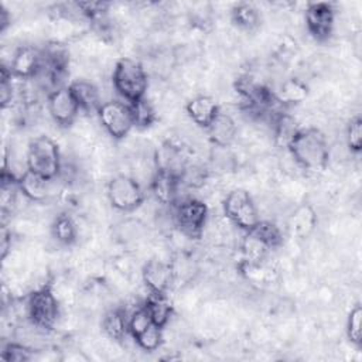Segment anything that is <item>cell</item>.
Returning a JSON list of instances; mask_svg holds the SVG:
<instances>
[{
	"mask_svg": "<svg viewBox=\"0 0 362 362\" xmlns=\"http://www.w3.org/2000/svg\"><path fill=\"white\" fill-rule=\"evenodd\" d=\"M173 208V219L182 235L191 239L201 238L208 219V206L201 199L187 197L177 199Z\"/></svg>",
	"mask_w": 362,
	"mask_h": 362,
	"instance_id": "cell-4",
	"label": "cell"
},
{
	"mask_svg": "<svg viewBox=\"0 0 362 362\" xmlns=\"http://www.w3.org/2000/svg\"><path fill=\"white\" fill-rule=\"evenodd\" d=\"M47 107L52 120L61 127L72 126L81 113L69 86H59L48 92Z\"/></svg>",
	"mask_w": 362,
	"mask_h": 362,
	"instance_id": "cell-9",
	"label": "cell"
},
{
	"mask_svg": "<svg viewBox=\"0 0 362 362\" xmlns=\"http://www.w3.org/2000/svg\"><path fill=\"white\" fill-rule=\"evenodd\" d=\"M112 82L115 90L127 103H133L146 96L148 75L140 61L123 57L115 64Z\"/></svg>",
	"mask_w": 362,
	"mask_h": 362,
	"instance_id": "cell-2",
	"label": "cell"
},
{
	"mask_svg": "<svg viewBox=\"0 0 362 362\" xmlns=\"http://www.w3.org/2000/svg\"><path fill=\"white\" fill-rule=\"evenodd\" d=\"M174 277V267L165 260L153 257L143 264L141 279L151 294H165Z\"/></svg>",
	"mask_w": 362,
	"mask_h": 362,
	"instance_id": "cell-11",
	"label": "cell"
},
{
	"mask_svg": "<svg viewBox=\"0 0 362 362\" xmlns=\"http://www.w3.org/2000/svg\"><path fill=\"white\" fill-rule=\"evenodd\" d=\"M245 233L246 235L242 242V253H243L245 262L249 266H259L262 260H264L270 249L252 232H245Z\"/></svg>",
	"mask_w": 362,
	"mask_h": 362,
	"instance_id": "cell-24",
	"label": "cell"
},
{
	"mask_svg": "<svg viewBox=\"0 0 362 362\" xmlns=\"http://www.w3.org/2000/svg\"><path fill=\"white\" fill-rule=\"evenodd\" d=\"M305 27L317 41H327L335 27V10L331 3H310L304 14Z\"/></svg>",
	"mask_w": 362,
	"mask_h": 362,
	"instance_id": "cell-10",
	"label": "cell"
},
{
	"mask_svg": "<svg viewBox=\"0 0 362 362\" xmlns=\"http://www.w3.org/2000/svg\"><path fill=\"white\" fill-rule=\"evenodd\" d=\"M103 332L113 341H122L129 335L127 314L120 308L109 310L102 318Z\"/></svg>",
	"mask_w": 362,
	"mask_h": 362,
	"instance_id": "cell-19",
	"label": "cell"
},
{
	"mask_svg": "<svg viewBox=\"0 0 362 362\" xmlns=\"http://www.w3.org/2000/svg\"><path fill=\"white\" fill-rule=\"evenodd\" d=\"M54 180L44 178L30 170H27L20 178H18V188L20 194H23L24 198H27L31 202H44L52 195V187Z\"/></svg>",
	"mask_w": 362,
	"mask_h": 362,
	"instance_id": "cell-13",
	"label": "cell"
},
{
	"mask_svg": "<svg viewBox=\"0 0 362 362\" xmlns=\"http://www.w3.org/2000/svg\"><path fill=\"white\" fill-rule=\"evenodd\" d=\"M249 232H252L255 236H257L269 249L279 247L283 242V235H281L280 228L270 221L260 219L257 222V225Z\"/></svg>",
	"mask_w": 362,
	"mask_h": 362,
	"instance_id": "cell-27",
	"label": "cell"
},
{
	"mask_svg": "<svg viewBox=\"0 0 362 362\" xmlns=\"http://www.w3.org/2000/svg\"><path fill=\"white\" fill-rule=\"evenodd\" d=\"M223 214L233 226L242 229L243 232L252 230L260 221L253 198L242 188L228 192L223 201Z\"/></svg>",
	"mask_w": 362,
	"mask_h": 362,
	"instance_id": "cell-5",
	"label": "cell"
},
{
	"mask_svg": "<svg viewBox=\"0 0 362 362\" xmlns=\"http://www.w3.org/2000/svg\"><path fill=\"white\" fill-rule=\"evenodd\" d=\"M298 130H300V127H297L294 119L291 116H288V115L280 113L273 120L274 141H276V144L279 147L287 148Z\"/></svg>",
	"mask_w": 362,
	"mask_h": 362,
	"instance_id": "cell-23",
	"label": "cell"
},
{
	"mask_svg": "<svg viewBox=\"0 0 362 362\" xmlns=\"http://www.w3.org/2000/svg\"><path fill=\"white\" fill-rule=\"evenodd\" d=\"M25 311L35 328L51 329L59 317V303L54 291L48 286H44L28 296Z\"/></svg>",
	"mask_w": 362,
	"mask_h": 362,
	"instance_id": "cell-6",
	"label": "cell"
},
{
	"mask_svg": "<svg viewBox=\"0 0 362 362\" xmlns=\"http://www.w3.org/2000/svg\"><path fill=\"white\" fill-rule=\"evenodd\" d=\"M150 188L158 204L173 206L178 199L180 178L170 173L156 170L150 180Z\"/></svg>",
	"mask_w": 362,
	"mask_h": 362,
	"instance_id": "cell-16",
	"label": "cell"
},
{
	"mask_svg": "<svg viewBox=\"0 0 362 362\" xmlns=\"http://www.w3.org/2000/svg\"><path fill=\"white\" fill-rule=\"evenodd\" d=\"M10 23V17H8V11L1 6L0 7V30L4 31L8 27Z\"/></svg>",
	"mask_w": 362,
	"mask_h": 362,
	"instance_id": "cell-33",
	"label": "cell"
},
{
	"mask_svg": "<svg viewBox=\"0 0 362 362\" xmlns=\"http://www.w3.org/2000/svg\"><path fill=\"white\" fill-rule=\"evenodd\" d=\"M345 141L351 153L358 154L362 148V119L355 116L349 120L345 129Z\"/></svg>",
	"mask_w": 362,
	"mask_h": 362,
	"instance_id": "cell-30",
	"label": "cell"
},
{
	"mask_svg": "<svg viewBox=\"0 0 362 362\" xmlns=\"http://www.w3.org/2000/svg\"><path fill=\"white\" fill-rule=\"evenodd\" d=\"M232 21L243 28V30H253L260 23L259 11L253 4L249 3H239L232 8Z\"/></svg>",
	"mask_w": 362,
	"mask_h": 362,
	"instance_id": "cell-26",
	"label": "cell"
},
{
	"mask_svg": "<svg viewBox=\"0 0 362 362\" xmlns=\"http://www.w3.org/2000/svg\"><path fill=\"white\" fill-rule=\"evenodd\" d=\"M206 133L216 147H229L238 134V126L230 115L219 112L208 126Z\"/></svg>",
	"mask_w": 362,
	"mask_h": 362,
	"instance_id": "cell-17",
	"label": "cell"
},
{
	"mask_svg": "<svg viewBox=\"0 0 362 362\" xmlns=\"http://www.w3.org/2000/svg\"><path fill=\"white\" fill-rule=\"evenodd\" d=\"M25 167L44 178H57L62 170L58 144L48 136L33 139L27 147Z\"/></svg>",
	"mask_w": 362,
	"mask_h": 362,
	"instance_id": "cell-3",
	"label": "cell"
},
{
	"mask_svg": "<svg viewBox=\"0 0 362 362\" xmlns=\"http://www.w3.org/2000/svg\"><path fill=\"white\" fill-rule=\"evenodd\" d=\"M107 199L120 212H133L144 202L141 184L132 175L117 174L107 182Z\"/></svg>",
	"mask_w": 362,
	"mask_h": 362,
	"instance_id": "cell-7",
	"label": "cell"
},
{
	"mask_svg": "<svg viewBox=\"0 0 362 362\" xmlns=\"http://www.w3.org/2000/svg\"><path fill=\"white\" fill-rule=\"evenodd\" d=\"M69 89L78 102L81 112L86 115H98L103 100L99 88L95 83L78 79L69 85Z\"/></svg>",
	"mask_w": 362,
	"mask_h": 362,
	"instance_id": "cell-15",
	"label": "cell"
},
{
	"mask_svg": "<svg viewBox=\"0 0 362 362\" xmlns=\"http://www.w3.org/2000/svg\"><path fill=\"white\" fill-rule=\"evenodd\" d=\"M361 320H362V308L359 304H356L354 305V308H351L346 320V337L355 346H361L362 344Z\"/></svg>",
	"mask_w": 362,
	"mask_h": 362,
	"instance_id": "cell-31",
	"label": "cell"
},
{
	"mask_svg": "<svg viewBox=\"0 0 362 362\" xmlns=\"http://www.w3.org/2000/svg\"><path fill=\"white\" fill-rule=\"evenodd\" d=\"M143 305L148 311L151 321L156 325L164 328L168 324V321L173 315V305L167 300L165 294H151L150 293V296L146 298Z\"/></svg>",
	"mask_w": 362,
	"mask_h": 362,
	"instance_id": "cell-20",
	"label": "cell"
},
{
	"mask_svg": "<svg viewBox=\"0 0 362 362\" xmlns=\"http://www.w3.org/2000/svg\"><path fill=\"white\" fill-rule=\"evenodd\" d=\"M130 109H132V115H133V120H134V127H140V129H146L148 126H151L156 122L157 113H156V107L151 103V100L147 99V96L129 103Z\"/></svg>",
	"mask_w": 362,
	"mask_h": 362,
	"instance_id": "cell-25",
	"label": "cell"
},
{
	"mask_svg": "<svg viewBox=\"0 0 362 362\" xmlns=\"http://www.w3.org/2000/svg\"><path fill=\"white\" fill-rule=\"evenodd\" d=\"M307 95H308L307 85L297 78H290L280 85L274 98L280 105L284 106V105L300 103L307 98Z\"/></svg>",
	"mask_w": 362,
	"mask_h": 362,
	"instance_id": "cell-21",
	"label": "cell"
},
{
	"mask_svg": "<svg viewBox=\"0 0 362 362\" xmlns=\"http://www.w3.org/2000/svg\"><path fill=\"white\" fill-rule=\"evenodd\" d=\"M52 236L61 245H72L78 239V223L68 214H61L54 219L51 226Z\"/></svg>",
	"mask_w": 362,
	"mask_h": 362,
	"instance_id": "cell-22",
	"label": "cell"
},
{
	"mask_svg": "<svg viewBox=\"0 0 362 362\" xmlns=\"http://www.w3.org/2000/svg\"><path fill=\"white\" fill-rule=\"evenodd\" d=\"M291 233L298 239L308 238L317 226V215L311 205L303 204L291 214L288 221Z\"/></svg>",
	"mask_w": 362,
	"mask_h": 362,
	"instance_id": "cell-18",
	"label": "cell"
},
{
	"mask_svg": "<svg viewBox=\"0 0 362 362\" xmlns=\"http://www.w3.org/2000/svg\"><path fill=\"white\" fill-rule=\"evenodd\" d=\"M151 324L154 322L151 321V317L144 305H139L136 310H133L127 315V328H129V335H132V338H136L139 334L147 329Z\"/></svg>",
	"mask_w": 362,
	"mask_h": 362,
	"instance_id": "cell-29",
	"label": "cell"
},
{
	"mask_svg": "<svg viewBox=\"0 0 362 362\" xmlns=\"http://www.w3.org/2000/svg\"><path fill=\"white\" fill-rule=\"evenodd\" d=\"M294 163L307 171H322L329 161V146L325 134L315 129H300L287 147Z\"/></svg>",
	"mask_w": 362,
	"mask_h": 362,
	"instance_id": "cell-1",
	"label": "cell"
},
{
	"mask_svg": "<svg viewBox=\"0 0 362 362\" xmlns=\"http://www.w3.org/2000/svg\"><path fill=\"white\" fill-rule=\"evenodd\" d=\"M1 358L7 362H27L33 359V349L25 344L10 342L3 348Z\"/></svg>",
	"mask_w": 362,
	"mask_h": 362,
	"instance_id": "cell-32",
	"label": "cell"
},
{
	"mask_svg": "<svg viewBox=\"0 0 362 362\" xmlns=\"http://www.w3.org/2000/svg\"><path fill=\"white\" fill-rule=\"evenodd\" d=\"M163 329L161 327L151 324L147 329H144L141 334H139L136 338H133L137 344V346L143 351H156L163 344Z\"/></svg>",
	"mask_w": 362,
	"mask_h": 362,
	"instance_id": "cell-28",
	"label": "cell"
},
{
	"mask_svg": "<svg viewBox=\"0 0 362 362\" xmlns=\"http://www.w3.org/2000/svg\"><path fill=\"white\" fill-rule=\"evenodd\" d=\"M42 65V51L34 45L18 47L10 61V72L16 78L33 79Z\"/></svg>",
	"mask_w": 362,
	"mask_h": 362,
	"instance_id": "cell-12",
	"label": "cell"
},
{
	"mask_svg": "<svg viewBox=\"0 0 362 362\" xmlns=\"http://www.w3.org/2000/svg\"><path fill=\"white\" fill-rule=\"evenodd\" d=\"M98 119L105 132L115 140L124 139L134 127L130 105L117 99H110L102 103Z\"/></svg>",
	"mask_w": 362,
	"mask_h": 362,
	"instance_id": "cell-8",
	"label": "cell"
},
{
	"mask_svg": "<svg viewBox=\"0 0 362 362\" xmlns=\"http://www.w3.org/2000/svg\"><path fill=\"white\" fill-rule=\"evenodd\" d=\"M185 110L192 123H195L198 127H202L204 130L208 129V126L221 112L215 99L208 95H198L189 99L187 102Z\"/></svg>",
	"mask_w": 362,
	"mask_h": 362,
	"instance_id": "cell-14",
	"label": "cell"
}]
</instances>
